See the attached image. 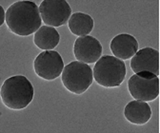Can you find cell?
Listing matches in <instances>:
<instances>
[{
  "mask_svg": "<svg viewBox=\"0 0 160 133\" xmlns=\"http://www.w3.org/2000/svg\"><path fill=\"white\" fill-rule=\"evenodd\" d=\"M125 118L134 125H145L152 117L151 107L144 101L135 100L130 102L124 109Z\"/></svg>",
  "mask_w": 160,
  "mask_h": 133,
  "instance_id": "cell-11",
  "label": "cell"
},
{
  "mask_svg": "<svg viewBox=\"0 0 160 133\" xmlns=\"http://www.w3.org/2000/svg\"><path fill=\"white\" fill-rule=\"evenodd\" d=\"M60 40L58 31L50 26H42L35 33L33 42L35 46L43 50H52L54 49Z\"/></svg>",
  "mask_w": 160,
  "mask_h": 133,
  "instance_id": "cell-12",
  "label": "cell"
},
{
  "mask_svg": "<svg viewBox=\"0 0 160 133\" xmlns=\"http://www.w3.org/2000/svg\"><path fill=\"white\" fill-rule=\"evenodd\" d=\"M102 46L96 38L89 35L80 36L74 42L73 52L77 61L92 64L98 61L102 54Z\"/></svg>",
  "mask_w": 160,
  "mask_h": 133,
  "instance_id": "cell-8",
  "label": "cell"
},
{
  "mask_svg": "<svg viewBox=\"0 0 160 133\" xmlns=\"http://www.w3.org/2000/svg\"><path fill=\"white\" fill-rule=\"evenodd\" d=\"M34 89L31 82L23 75H15L5 80L1 87L3 104L13 110L27 107L32 101Z\"/></svg>",
  "mask_w": 160,
  "mask_h": 133,
  "instance_id": "cell-2",
  "label": "cell"
},
{
  "mask_svg": "<svg viewBox=\"0 0 160 133\" xmlns=\"http://www.w3.org/2000/svg\"><path fill=\"white\" fill-rule=\"evenodd\" d=\"M92 72L98 85L104 88H116L125 79L126 65L114 56L104 55L95 63Z\"/></svg>",
  "mask_w": 160,
  "mask_h": 133,
  "instance_id": "cell-3",
  "label": "cell"
},
{
  "mask_svg": "<svg viewBox=\"0 0 160 133\" xmlns=\"http://www.w3.org/2000/svg\"><path fill=\"white\" fill-rule=\"evenodd\" d=\"M42 21L50 27H60L68 23L72 9L65 0H44L39 6Z\"/></svg>",
  "mask_w": 160,
  "mask_h": 133,
  "instance_id": "cell-6",
  "label": "cell"
},
{
  "mask_svg": "<svg viewBox=\"0 0 160 133\" xmlns=\"http://www.w3.org/2000/svg\"><path fill=\"white\" fill-rule=\"evenodd\" d=\"M128 88L134 99L151 102L159 96V78L149 71L138 72L129 79Z\"/></svg>",
  "mask_w": 160,
  "mask_h": 133,
  "instance_id": "cell-5",
  "label": "cell"
},
{
  "mask_svg": "<svg viewBox=\"0 0 160 133\" xmlns=\"http://www.w3.org/2000/svg\"><path fill=\"white\" fill-rule=\"evenodd\" d=\"M64 87L74 94L84 93L93 81V72L88 64L74 61L64 67L61 74Z\"/></svg>",
  "mask_w": 160,
  "mask_h": 133,
  "instance_id": "cell-4",
  "label": "cell"
},
{
  "mask_svg": "<svg viewBox=\"0 0 160 133\" xmlns=\"http://www.w3.org/2000/svg\"><path fill=\"white\" fill-rule=\"evenodd\" d=\"M6 24L16 35L28 36L41 28L39 8L32 1H17L6 11Z\"/></svg>",
  "mask_w": 160,
  "mask_h": 133,
  "instance_id": "cell-1",
  "label": "cell"
},
{
  "mask_svg": "<svg viewBox=\"0 0 160 133\" xmlns=\"http://www.w3.org/2000/svg\"><path fill=\"white\" fill-rule=\"evenodd\" d=\"M131 68L134 73L149 71L158 76L159 74V51L152 48H144L132 56Z\"/></svg>",
  "mask_w": 160,
  "mask_h": 133,
  "instance_id": "cell-9",
  "label": "cell"
},
{
  "mask_svg": "<svg viewBox=\"0 0 160 133\" xmlns=\"http://www.w3.org/2000/svg\"><path fill=\"white\" fill-rule=\"evenodd\" d=\"M69 29L72 34L77 36L89 35L93 29V19L83 12L72 13L68 21Z\"/></svg>",
  "mask_w": 160,
  "mask_h": 133,
  "instance_id": "cell-13",
  "label": "cell"
},
{
  "mask_svg": "<svg viewBox=\"0 0 160 133\" xmlns=\"http://www.w3.org/2000/svg\"><path fill=\"white\" fill-rule=\"evenodd\" d=\"M33 68L37 76L44 80L51 81L62 74L64 63L62 57L57 51L45 50L37 55L33 62Z\"/></svg>",
  "mask_w": 160,
  "mask_h": 133,
  "instance_id": "cell-7",
  "label": "cell"
},
{
  "mask_svg": "<svg viewBox=\"0 0 160 133\" xmlns=\"http://www.w3.org/2000/svg\"><path fill=\"white\" fill-rule=\"evenodd\" d=\"M111 50L116 58L127 60L137 52L138 42L131 34H118L111 42Z\"/></svg>",
  "mask_w": 160,
  "mask_h": 133,
  "instance_id": "cell-10",
  "label": "cell"
},
{
  "mask_svg": "<svg viewBox=\"0 0 160 133\" xmlns=\"http://www.w3.org/2000/svg\"><path fill=\"white\" fill-rule=\"evenodd\" d=\"M0 25H3L4 21H6V12H4V9L2 6H0Z\"/></svg>",
  "mask_w": 160,
  "mask_h": 133,
  "instance_id": "cell-14",
  "label": "cell"
}]
</instances>
